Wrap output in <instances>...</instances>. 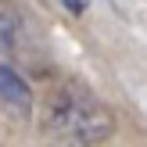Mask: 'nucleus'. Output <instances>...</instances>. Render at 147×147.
Segmentation results:
<instances>
[{
	"mask_svg": "<svg viewBox=\"0 0 147 147\" xmlns=\"http://www.w3.org/2000/svg\"><path fill=\"white\" fill-rule=\"evenodd\" d=\"M57 4H61L68 14H83L86 7H90V0H57Z\"/></svg>",
	"mask_w": 147,
	"mask_h": 147,
	"instance_id": "nucleus-4",
	"label": "nucleus"
},
{
	"mask_svg": "<svg viewBox=\"0 0 147 147\" xmlns=\"http://www.w3.org/2000/svg\"><path fill=\"white\" fill-rule=\"evenodd\" d=\"M40 50V32L29 22V14L11 0H0V54L11 61H25V57H36Z\"/></svg>",
	"mask_w": 147,
	"mask_h": 147,
	"instance_id": "nucleus-2",
	"label": "nucleus"
},
{
	"mask_svg": "<svg viewBox=\"0 0 147 147\" xmlns=\"http://www.w3.org/2000/svg\"><path fill=\"white\" fill-rule=\"evenodd\" d=\"M0 111H7L11 119H25L32 111V90L25 76L7 61H0Z\"/></svg>",
	"mask_w": 147,
	"mask_h": 147,
	"instance_id": "nucleus-3",
	"label": "nucleus"
},
{
	"mask_svg": "<svg viewBox=\"0 0 147 147\" xmlns=\"http://www.w3.org/2000/svg\"><path fill=\"white\" fill-rule=\"evenodd\" d=\"M43 129H47V136L65 144H100L115 133V111L90 86L65 83L47 100Z\"/></svg>",
	"mask_w": 147,
	"mask_h": 147,
	"instance_id": "nucleus-1",
	"label": "nucleus"
}]
</instances>
